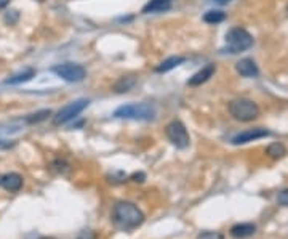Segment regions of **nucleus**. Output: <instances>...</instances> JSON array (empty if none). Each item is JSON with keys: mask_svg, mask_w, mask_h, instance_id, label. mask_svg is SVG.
<instances>
[{"mask_svg": "<svg viewBox=\"0 0 288 239\" xmlns=\"http://www.w3.org/2000/svg\"><path fill=\"white\" fill-rule=\"evenodd\" d=\"M53 165L56 167V170H58V172H64V170H68V167H69L68 162L60 161V159H58V161H55V162H53Z\"/></svg>", "mask_w": 288, "mask_h": 239, "instance_id": "23", "label": "nucleus"}, {"mask_svg": "<svg viewBox=\"0 0 288 239\" xmlns=\"http://www.w3.org/2000/svg\"><path fill=\"white\" fill-rule=\"evenodd\" d=\"M117 119H133V120H152L155 118V108L150 103H132L119 106L114 111Z\"/></svg>", "mask_w": 288, "mask_h": 239, "instance_id": "2", "label": "nucleus"}, {"mask_svg": "<svg viewBox=\"0 0 288 239\" xmlns=\"http://www.w3.org/2000/svg\"><path fill=\"white\" fill-rule=\"evenodd\" d=\"M77 239H96V235L91 230H83L77 235Z\"/></svg>", "mask_w": 288, "mask_h": 239, "instance_id": "20", "label": "nucleus"}, {"mask_svg": "<svg viewBox=\"0 0 288 239\" xmlns=\"http://www.w3.org/2000/svg\"><path fill=\"white\" fill-rule=\"evenodd\" d=\"M58 77H61L63 81L66 82H82L86 77V69L82 64L77 63H63V64H56L52 69Z\"/></svg>", "mask_w": 288, "mask_h": 239, "instance_id": "6", "label": "nucleus"}, {"mask_svg": "<svg viewBox=\"0 0 288 239\" xmlns=\"http://www.w3.org/2000/svg\"><path fill=\"white\" fill-rule=\"evenodd\" d=\"M235 69L242 77H256L259 74L256 63L253 60H250V58H243V60H240L235 64Z\"/></svg>", "mask_w": 288, "mask_h": 239, "instance_id": "11", "label": "nucleus"}, {"mask_svg": "<svg viewBox=\"0 0 288 239\" xmlns=\"http://www.w3.org/2000/svg\"><path fill=\"white\" fill-rule=\"evenodd\" d=\"M132 180L133 182H136V183H143L144 180H146V175H144L143 172H138V173H133L132 175Z\"/></svg>", "mask_w": 288, "mask_h": 239, "instance_id": "24", "label": "nucleus"}, {"mask_svg": "<svg viewBox=\"0 0 288 239\" xmlns=\"http://www.w3.org/2000/svg\"><path fill=\"white\" fill-rule=\"evenodd\" d=\"M184 60L186 58L184 56H170V58H167V60H163L158 66L155 68V71L157 72H168V71H171V69H175L176 66H179L181 63H184Z\"/></svg>", "mask_w": 288, "mask_h": 239, "instance_id": "14", "label": "nucleus"}, {"mask_svg": "<svg viewBox=\"0 0 288 239\" xmlns=\"http://www.w3.org/2000/svg\"><path fill=\"white\" fill-rule=\"evenodd\" d=\"M215 3H219V5H226V3H229L230 0H213Z\"/></svg>", "mask_w": 288, "mask_h": 239, "instance_id": "27", "label": "nucleus"}, {"mask_svg": "<svg viewBox=\"0 0 288 239\" xmlns=\"http://www.w3.org/2000/svg\"><path fill=\"white\" fill-rule=\"evenodd\" d=\"M0 186H2V175H0Z\"/></svg>", "mask_w": 288, "mask_h": 239, "instance_id": "28", "label": "nucleus"}, {"mask_svg": "<svg viewBox=\"0 0 288 239\" xmlns=\"http://www.w3.org/2000/svg\"><path fill=\"white\" fill-rule=\"evenodd\" d=\"M215 71H216V68H215V64H208V66H205V68H202L199 72H196L189 81H187V85H191V87H199V85H202V84H205L208 79H210L213 74H215Z\"/></svg>", "mask_w": 288, "mask_h": 239, "instance_id": "10", "label": "nucleus"}, {"mask_svg": "<svg viewBox=\"0 0 288 239\" xmlns=\"http://www.w3.org/2000/svg\"><path fill=\"white\" fill-rule=\"evenodd\" d=\"M175 0H149V2L143 6V13L149 14V13H162L170 10L171 3Z\"/></svg>", "mask_w": 288, "mask_h": 239, "instance_id": "12", "label": "nucleus"}, {"mask_svg": "<svg viewBox=\"0 0 288 239\" xmlns=\"http://www.w3.org/2000/svg\"><path fill=\"white\" fill-rule=\"evenodd\" d=\"M199 239H224L222 235L219 233H213V231H205V233H202L199 236Z\"/></svg>", "mask_w": 288, "mask_h": 239, "instance_id": "22", "label": "nucleus"}, {"mask_svg": "<svg viewBox=\"0 0 288 239\" xmlns=\"http://www.w3.org/2000/svg\"><path fill=\"white\" fill-rule=\"evenodd\" d=\"M266 153L274 159H279V157H284L287 154V148L282 143H272L268 146V149H266Z\"/></svg>", "mask_w": 288, "mask_h": 239, "instance_id": "18", "label": "nucleus"}, {"mask_svg": "<svg viewBox=\"0 0 288 239\" xmlns=\"http://www.w3.org/2000/svg\"><path fill=\"white\" fill-rule=\"evenodd\" d=\"M165 135H167V138L171 141V144H175V146L179 149H186L191 143V136H189V132H187L186 125L178 119L171 120L167 125V128H165Z\"/></svg>", "mask_w": 288, "mask_h": 239, "instance_id": "5", "label": "nucleus"}, {"mask_svg": "<svg viewBox=\"0 0 288 239\" xmlns=\"http://www.w3.org/2000/svg\"><path fill=\"white\" fill-rule=\"evenodd\" d=\"M271 132L266 128H261V127H256V128H248L245 130V132L235 135L232 138V143L234 144H245V143H250V141H255V140H259V138H266V136H269Z\"/></svg>", "mask_w": 288, "mask_h": 239, "instance_id": "8", "label": "nucleus"}, {"mask_svg": "<svg viewBox=\"0 0 288 239\" xmlns=\"http://www.w3.org/2000/svg\"><path fill=\"white\" fill-rule=\"evenodd\" d=\"M277 202L280 206H285L288 207V188L287 190H284L282 193H279V196H277Z\"/></svg>", "mask_w": 288, "mask_h": 239, "instance_id": "21", "label": "nucleus"}, {"mask_svg": "<svg viewBox=\"0 0 288 239\" xmlns=\"http://www.w3.org/2000/svg\"><path fill=\"white\" fill-rule=\"evenodd\" d=\"M90 101L85 100V98H80V100H75L72 101V103L66 105L64 108H61L58 114L53 118V124L55 125H63V124H68L69 120L75 119L78 114H80L86 106H88Z\"/></svg>", "mask_w": 288, "mask_h": 239, "instance_id": "7", "label": "nucleus"}, {"mask_svg": "<svg viewBox=\"0 0 288 239\" xmlns=\"http://www.w3.org/2000/svg\"><path fill=\"white\" fill-rule=\"evenodd\" d=\"M255 231H256V227L251 225V223H239V225H234L230 228V236L237 239H243L255 235Z\"/></svg>", "mask_w": 288, "mask_h": 239, "instance_id": "13", "label": "nucleus"}, {"mask_svg": "<svg viewBox=\"0 0 288 239\" xmlns=\"http://www.w3.org/2000/svg\"><path fill=\"white\" fill-rule=\"evenodd\" d=\"M253 35L243 27H232L226 34V43L229 53H240L253 45Z\"/></svg>", "mask_w": 288, "mask_h": 239, "instance_id": "4", "label": "nucleus"}, {"mask_svg": "<svg viewBox=\"0 0 288 239\" xmlns=\"http://www.w3.org/2000/svg\"><path fill=\"white\" fill-rule=\"evenodd\" d=\"M34 76H35V69L27 68L23 72H18V74H14L10 79H6L5 84H21V82H27V81H31Z\"/></svg>", "mask_w": 288, "mask_h": 239, "instance_id": "16", "label": "nucleus"}, {"mask_svg": "<svg viewBox=\"0 0 288 239\" xmlns=\"http://www.w3.org/2000/svg\"><path fill=\"white\" fill-rule=\"evenodd\" d=\"M287 11H288V8H287Z\"/></svg>", "mask_w": 288, "mask_h": 239, "instance_id": "29", "label": "nucleus"}, {"mask_svg": "<svg viewBox=\"0 0 288 239\" xmlns=\"http://www.w3.org/2000/svg\"><path fill=\"white\" fill-rule=\"evenodd\" d=\"M10 146H13V143H8V141L0 140V149H5V148H10Z\"/></svg>", "mask_w": 288, "mask_h": 239, "instance_id": "25", "label": "nucleus"}, {"mask_svg": "<svg viewBox=\"0 0 288 239\" xmlns=\"http://www.w3.org/2000/svg\"><path fill=\"white\" fill-rule=\"evenodd\" d=\"M136 85V77L133 76H127V77H120L117 82L114 84V92L117 93H127L133 89V87Z\"/></svg>", "mask_w": 288, "mask_h": 239, "instance_id": "15", "label": "nucleus"}, {"mask_svg": "<svg viewBox=\"0 0 288 239\" xmlns=\"http://www.w3.org/2000/svg\"><path fill=\"white\" fill-rule=\"evenodd\" d=\"M229 113L237 120L250 122L259 116V106L248 98H237L229 103Z\"/></svg>", "mask_w": 288, "mask_h": 239, "instance_id": "3", "label": "nucleus"}, {"mask_svg": "<svg viewBox=\"0 0 288 239\" xmlns=\"http://www.w3.org/2000/svg\"><path fill=\"white\" fill-rule=\"evenodd\" d=\"M112 222L120 230H125V231L135 230L144 222V214L133 202L122 201V202H117L112 209Z\"/></svg>", "mask_w": 288, "mask_h": 239, "instance_id": "1", "label": "nucleus"}, {"mask_svg": "<svg viewBox=\"0 0 288 239\" xmlns=\"http://www.w3.org/2000/svg\"><path fill=\"white\" fill-rule=\"evenodd\" d=\"M224 19H226V14L221 10H210L204 14V21L208 24H218V23H222Z\"/></svg>", "mask_w": 288, "mask_h": 239, "instance_id": "17", "label": "nucleus"}, {"mask_svg": "<svg viewBox=\"0 0 288 239\" xmlns=\"http://www.w3.org/2000/svg\"><path fill=\"white\" fill-rule=\"evenodd\" d=\"M50 116H52V111L50 110H42V111H37V113H34L31 116H27V119L26 122L27 124H39V122H43V120H47Z\"/></svg>", "mask_w": 288, "mask_h": 239, "instance_id": "19", "label": "nucleus"}, {"mask_svg": "<svg viewBox=\"0 0 288 239\" xmlns=\"http://www.w3.org/2000/svg\"><path fill=\"white\" fill-rule=\"evenodd\" d=\"M2 186L8 193H18L23 188V177L14 172L6 173V175L2 177Z\"/></svg>", "mask_w": 288, "mask_h": 239, "instance_id": "9", "label": "nucleus"}, {"mask_svg": "<svg viewBox=\"0 0 288 239\" xmlns=\"http://www.w3.org/2000/svg\"><path fill=\"white\" fill-rule=\"evenodd\" d=\"M10 5V0H0V10L5 8V6Z\"/></svg>", "mask_w": 288, "mask_h": 239, "instance_id": "26", "label": "nucleus"}]
</instances>
